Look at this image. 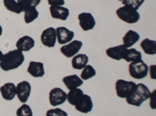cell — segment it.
Masks as SVG:
<instances>
[{"label": "cell", "mask_w": 156, "mask_h": 116, "mask_svg": "<svg viewBox=\"0 0 156 116\" xmlns=\"http://www.w3.org/2000/svg\"><path fill=\"white\" fill-rule=\"evenodd\" d=\"M155 65H151V67H150V71H151V79H155V75H154V76H153V72H154V69H155Z\"/></svg>", "instance_id": "obj_33"}, {"label": "cell", "mask_w": 156, "mask_h": 116, "mask_svg": "<svg viewBox=\"0 0 156 116\" xmlns=\"http://www.w3.org/2000/svg\"><path fill=\"white\" fill-rule=\"evenodd\" d=\"M24 54L18 49L12 50L3 54L0 61V68L3 71H11L19 68L23 63Z\"/></svg>", "instance_id": "obj_1"}, {"label": "cell", "mask_w": 156, "mask_h": 116, "mask_svg": "<svg viewBox=\"0 0 156 116\" xmlns=\"http://www.w3.org/2000/svg\"><path fill=\"white\" fill-rule=\"evenodd\" d=\"M2 26L0 25V37H1V35H2Z\"/></svg>", "instance_id": "obj_35"}, {"label": "cell", "mask_w": 156, "mask_h": 116, "mask_svg": "<svg viewBox=\"0 0 156 116\" xmlns=\"http://www.w3.org/2000/svg\"><path fill=\"white\" fill-rule=\"evenodd\" d=\"M56 40V31L53 27H48L41 33V41L45 47H53L55 45Z\"/></svg>", "instance_id": "obj_10"}, {"label": "cell", "mask_w": 156, "mask_h": 116, "mask_svg": "<svg viewBox=\"0 0 156 116\" xmlns=\"http://www.w3.org/2000/svg\"><path fill=\"white\" fill-rule=\"evenodd\" d=\"M88 63V56L85 54H78L73 56L71 61L72 67L74 69H83Z\"/></svg>", "instance_id": "obj_19"}, {"label": "cell", "mask_w": 156, "mask_h": 116, "mask_svg": "<svg viewBox=\"0 0 156 116\" xmlns=\"http://www.w3.org/2000/svg\"><path fill=\"white\" fill-rule=\"evenodd\" d=\"M82 46H83V42L80 40H72L69 42V44H66L64 46H62L60 51L67 58H72L80 51Z\"/></svg>", "instance_id": "obj_7"}, {"label": "cell", "mask_w": 156, "mask_h": 116, "mask_svg": "<svg viewBox=\"0 0 156 116\" xmlns=\"http://www.w3.org/2000/svg\"><path fill=\"white\" fill-rule=\"evenodd\" d=\"M56 38L59 44H66L70 42L74 37V32L69 30L65 26H58L55 29Z\"/></svg>", "instance_id": "obj_11"}, {"label": "cell", "mask_w": 156, "mask_h": 116, "mask_svg": "<svg viewBox=\"0 0 156 116\" xmlns=\"http://www.w3.org/2000/svg\"><path fill=\"white\" fill-rule=\"evenodd\" d=\"M151 92L148 87L143 83L136 84L134 91L129 97L126 98V103L130 105L140 107L145 100H148Z\"/></svg>", "instance_id": "obj_2"}, {"label": "cell", "mask_w": 156, "mask_h": 116, "mask_svg": "<svg viewBox=\"0 0 156 116\" xmlns=\"http://www.w3.org/2000/svg\"><path fill=\"white\" fill-rule=\"evenodd\" d=\"M136 84L133 81L118 79L115 82V88L117 96L120 98H127L134 91Z\"/></svg>", "instance_id": "obj_5"}, {"label": "cell", "mask_w": 156, "mask_h": 116, "mask_svg": "<svg viewBox=\"0 0 156 116\" xmlns=\"http://www.w3.org/2000/svg\"><path fill=\"white\" fill-rule=\"evenodd\" d=\"M75 108L76 111L84 113V114L90 112L93 108L92 99L90 98V96H88L87 94H83L80 100L75 105Z\"/></svg>", "instance_id": "obj_12"}, {"label": "cell", "mask_w": 156, "mask_h": 116, "mask_svg": "<svg viewBox=\"0 0 156 116\" xmlns=\"http://www.w3.org/2000/svg\"><path fill=\"white\" fill-rule=\"evenodd\" d=\"M139 39H140V35L136 31L132 30H128L126 34L122 37L123 45L126 48H129V47H132L133 44H136L139 40Z\"/></svg>", "instance_id": "obj_20"}, {"label": "cell", "mask_w": 156, "mask_h": 116, "mask_svg": "<svg viewBox=\"0 0 156 116\" xmlns=\"http://www.w3.org/2000/svg\"><path fill=\"white\" fill-rule=\"evenodd\" d=\"M46 116H68V114L61 108H52L47 111Z\"/></svg>", "instance_id": "obj_30"}, {"label": "cell", "mask_w": 156, "mask_h": 116, "mask_svg": "<svg viewBox=\"0 0 156 116\" xmlns=\"http://www.w3.org/2000/svg\"><path fill=\"white\" fill-rule=\"evenodd\" d=\"M0 93L5 100H12L16 95V85L12 83H6L0 87Z\"/></svg>", "instance_id": "obj_13"}, {"label": "cell", "mask_w": 156, "mask_h": 116, "mask_svg": "<svg viewBox=\"0 0 156 116\" xmlns=\"http://www.w3.org/2000/svg\"><path fill=\"white\" fill-rule=\"evenodd\" d=\"M16 96L18 99L21 103L24 104L28 100L29 97L31 92V86L30 83L27 81L24 80L22 82H20L16 86Z\"/></svg>", "instance_id": "obj_8"}, {"label": "cell", "mask_w": 156, "mask_h": 116, "mask_svg": "<svg viewBox=\"0 0 156 116\" xmlns=\"http://www.w3.org/2000/svg\"><path fill=\"white\" fill-rule=\"evenodd\" d=\"M50 14L53 19L66 20L69 15V10L66 7L59 6V5H51L49 8Z\"/></svg>", "instance_id": "obj_16"}, {"label": "cell", "mask_w": 156, "mask_h": 116, "mask_svg": "<svg viewBox=\"0 0 156 116\" xmlns=\"http://www.w3.org/2000/svg\"><path fill=\"white\" fill-rule=\"evenodd\" d=\"M118 1H122V0H118Z\"/></svg>", "instance_id": "obj_37"}, {"label": "cell", "mask_w": 156, "mask_h": 116, "mask_svg": "<svg viewBox=\"0 0 156 116\" xmlns=\"http://www.w3.org/2000/svg\"><path fill=\"white\" fill-rule=\"evenodd\" d=\"M4 6L7 10L16 14H20L22 12V9L20 8L19 2L16 0H3Z\"/></svg>", "instance_id": "obj_24"}, {"label": "cell", "mask_w": 156, "mask_h": 116, "mask_svg": "<svg viewBox=\"0 0 156 116\" xmlns=\"http://www.w3.org/2000/svg\"><path fill=\"white\" fill-rule=\"evenodd\" d=\"M2 56H3V53H2V51L0 50V61H1V59H2Z\"/></svg>", "instance_id": "obj_34"}, {"label": "cell", "mask_w": 156, "mask_h": 116, "mask_svg": "<svg viewBox=\"0 0 156 116\" xmlns=\"http://www.w3.org/2000/svg\"><path fill=\"white\" fill-rule=\"evenodd\" d=\"M115 13L122 21L129 24L137 23L140 18V13L137 12V10H135L134 9L128 5H124L117 9Z\"/></svg>", "instance_id": "obj_3"}, {"label": "cell", "mask_w": 156, "mask_h": 116, "mask_svg": "<svg viewBox=\"0 0 156 116\" xmlns=\"http://www.w3.org/2000/svg\"><path fill=\"white\" fill-rule=\"evenodd\" d=\"M126 49L127 48L123 44H122V45L108 47V49H106V51H105V53H106L107 56L109 57L110 58L119 61V60L122 59Z\"/></svg>", "instance_id": "obj_14"}, {"label": "cell", "mask_w": 156, "mask_h": 116, "mask_svg": "<svg viewBox=\"0 0 156 116\" xmlns=\"http://www.w3.org/2000/svg\"><path fill=\"white\" fill-rule=\"evenodd\" d=\"M27 72L33 77H42L44 75V64L41 62L31 61L27 67Z\"/></svg>", "instance_id": "obj_15"}, {"label": "cell", "mask_w": 156, "mask_h": 116, "mask_svg": "<svg viewBox=\"0 0 156 116\" xmlns=\"http://www.w3.org/2000/svg\"><path fill=\"white\" fill-rule=\"evenodd\" d=\"M140 47L144 52L147 54L153 55L156 54V41L154 40H150L145 38L140 42Z\"/></svg>", "instance_id": "obj_21"}, {"label": "cell", "mask_w": 156, "mask_h": 116, "mask_svg": "<svg viewBox=\"0 0 156 116\" xmlns=\"http://www.w3.org/2000/svg\"><path fill=\"white\" fill-rule=\"evenodd\" d=\"M16 1H17L18 2H20V1H22V0H16Z\"/></svg>", "instance_id": "obj_36"}, {"label": "cell", "mask_w": 156, "mask_h": 116, "mask_svg": "<svg viewBox=\"0 0 156 116\" xmlns=\"http://www.w3.org/2000/svg\"><path fill=\"white\" fill-rule=\"evenodd\" d=\"M129 76L136 79H141L147 76L149 72V67L147 64L142 61V59L136 62H132L128 67Z\"/></svg>", "instance_id": "obj_4"}, {"label": "cell", "mask_w": 156, "mask_h": 116, "mask_svg": "<svg viewBox=\"0 0 156 116\" xmlns=\"http://www.w3.org/2000/svg\"><path fill=\"white\" fill-rule=\"evenodd\" d=\"M35 41L31 37L25 35L16 41V48L21 51H28L34 47Z\"/></svg>", "instance_id": "obj_18"}, {"label": "cell", "mask_w": 156, "mask_h": 116, "mask_svg": "<svg viewBox=\"0 0 156 116\" xmlns=\"http://www.w3.org/2000/svg\"><path fill=\"white\" fill-rule=\"evenodd\" d=\"M83 94V90H80V88H76V89L69 90V93H67V96H66V100H68L69 104L75 106L77 104V102L80 100V99L81 98Z\"/></svg>", "instance_id": "obj_22"}, {"label": "cell", "mask_w": 156, "mask_h": 116, "mask_svg": "<svg viewBox=\"0 0 156 116\" xmlns=\"http://www.w3.org/2000/svg\"><path fill=\"white\" fill-rule=\"evenodd\" d=\"M142 54L135 48H127L124 54L122 59H124L127 62H136L141 59Z\"/></svg>", "instance_id": "obj_23"}, {"label": "cell", "mask_w": 156, "mask_h": 116, "mask_svg": "<svg viewBox=\"0 0 156 116\" xmlns=\"http://www.w3.org/2000/svg\"><path fill=\"white\" fill-rule=\"evenodd\" d=\"M96 75V71L94 67L90 65H87L83 69V71L80 73V79L83 80H87L90 78L94 77Z\"/></svg>", "instance_id": "obj_26"}, {"label": "cell", "mask_w": 156, "mask_h": 116, "mask_svg": "<svg viewBox=\"0 0 156 116\" xmlns=\"http://www.w3.org/2000/svg\"><path fill=\"white\" fill-rule=\"evenodd\" d=\"M41 0H22L19 2L22 12L29 10V9H35L40 4Z\"/></svg>", "instance_id": "obj_25"}, {"label": "cell", "mask_w": 156, "mask_h": 116, "mask_svg": "<svg viewBox=\"0 0 156 116\" xmlns=\"http://www.w3.org/2000/svg\"><path fill=\"white\" fill-rule=\"evenodd\" d=\"M79 24L83 31L92 30L95 26L96 22L94 16L90 12H81L78 15Z\"/></svg>", "instance_id": "obj_9"}, {"label": "cell", "mask_w": 156, "mask_h": 116, "mask_svg": "<svg viewBox=\"0 0 156 116\" xmlns=\"http://www.w3.org/2000/svg\"><path fill=\"white\" fill-rule=\"evenodd\" d=\"M66 96L67 93L61 88L55 87L51 89L48 95L50 104L53 107H56L64 104L66 100Z\"/></svg>", "instance_id": "obj_6"}, {"label": "cell", "mask_w": 156, "mask_h": 116, "mask_svg": "<svg viewBox=\"0 0 156 116\" xmlns=\"http://www.w3.org/2000/svg\"><path fill=\"white\" fill-rule=\"evenodd\" d=\"M155 90H154L153 93H151L150 95V97L149 98L151 99V101H150V106H151V109H155Z\"/></svg>", "instance_id": "obj_32"}, {"label": "cell", "mask_w": 156, "mask_h": 116, "mask_svg": "<svg viewBox=\"0 0 156 116\" xmlns=\"http://www.w3.org/2000/svg\"><path fill=\"white\" fill-rule=\"evenodd\" d=\"M121 2L124 5H128L135 10H137L144 3V0H122Z\"/></svg>", "instance_id": "obj_29"}, {"label": "cell", "mask_w": 156, "mask_h": 116, "mask_svg": "<svg viewBox=\"0 0 156 116\" xmlns=\"http://www.w3.org/2000/svg\"><path fill=\"white\" fill-rule=\"evenodd\" d=\"M39 16L38 11L35 9H29L24 12V21L26 23H30Z\"/></svg>", "instance_id": "obj_27"}, {"label": "cell", "mask_w": 156, "mask_h": 116, "mask_svg": "<svg viewBox=\"0 0 156 116\" xmlns=\"http://www.w3.org/2000/svg\"><path fill=\"white\" fill-rule=\"evenodd\" d=\"M16 116H33V112L30 106L24 103L16 110Z\"/></svg>", "instance_id": "obj_28"}, {"label": "cell", "mask_w": 156, "mask_h": 116, "mask_svg": "<svg viewBox=\"0 0 156 116\" xmlns=\"http://www.w3.org/2000/svg\"><path fill=\"white\" fill-rule=\"evenodd\" d=\"M48 3L49 4L50 6L51 5H59V6H62L65 4V1L64 0H48Z\"/></svg>", "instance_id": "obj_31"}, {"label": "cell", "mask_w": 156, "mask_h": 116, "mask_svg": "<svg viewBox=\"0 0 156 116\" xmlns=\"http://www.w3.org/2000/svg\"><path fill=\"white\" fill-rule=\"evenodd\" d=\"M62 82L65 84L66 87L69 90L76 89V88H79L83 83V79H80L76 74L65 76L62 79Z\"/></svg>", "instance_id": "obj_17"}]
</instances>
